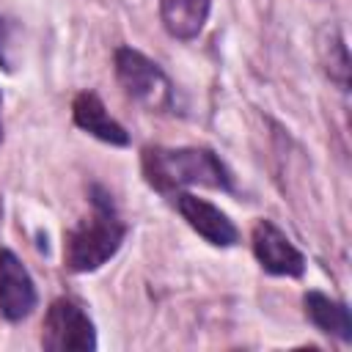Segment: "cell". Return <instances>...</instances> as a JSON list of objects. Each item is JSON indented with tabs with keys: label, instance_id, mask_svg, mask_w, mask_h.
Instances as JSON below:
<instances>
[{
	"label": "cell",
	"instance_id": "cell-1",
	"mask_svg": "<svg viewBox=\"0 0 352 352\" xmlns=\"http://www.w3.org/2000/svg\"><path fill=\"white\" fill-rule=\"evenodd\" d=\"M140 170L146 184L162 195H173L182 187L234 190L231 170L206 146H146L140 154Z\"/></svg>",
	"mask_w": 352,
	"mask_h": 352
},
{
	"label": "cell",
	"instance_id": "cell-2",
	"mask_svg": "<svg viewBox=\"0 0 352 352\" xmlns=\"http://www.w3.org/2000/svg\"><path fill=\"white\" fill-rule=\"evenodd\" d=\"M91 214L77 220L63 234V267L77 275L96 272L104 267L124 245L126 223L118 217L113 195L102 184H91Z\"/></svg>",
	"mask_w": 352,
	"mask_h": 352
},
{
	"label": "cell",
	"instance_id": "cell-3",
	"mask_svg": "<svg viewBox=\"0 0 352 352\" xmlns=\"http://www.w3.org/2000/svg\"><path fill=\"white\" fill-rule=\"evenodd\" d=\"M113 69H116L118 85L132 102H138L151 113L173 110V102H176L173 82L168 80L162 66L154 63L148 55H143L135 47H118L113 52Z\"/></svg>",
	"mask_w": 352,
	"mask_h": 352
},
{
	"label": "cell",
	"instance_id": "cell-4",
	"mask_svg": "<svg viewBox=\"0 0 352 352\" xmlns=\"http://www.w3.org/2000/svg\"><path fill=\"white\" fill-rule=\"evenodd\" d=\"M41 346L47 352H94L96 327L85 308L72 297L50 302L41 324Z\"/></svg>",
	"mask_w": 352,
	"mask_h": 352
},
{
	"label": "cell",
	"instance_id": "cell-5",
	"mask_svg": "<svg viewBox=\"0 0 352 352\" xmlns=\"http://www.w3.org/2000/svg\"><path fill=\"white\" fill-rule=\"evenodd\" d=\"M250 248L264 272L275 278H302L305 256L292 245V239L272 220H256L250 231Z\"/></svg>",
	"mask_w": 352,
	"mask_h": 352
},
{
	"label": "cell",
	"instance_id": "cell-6",
	"mask_svg": "<svg viewBox=\"0 0 352 352\" xmlns=\"http://www.w3.org/2000/svg\"><path fill=\"white\" fill-rule=\"evenodd\" d=\"M173 206L176 212L184 217V223L198 234L204 236L209 245L214 248H234L239 242V228L234 226V220L217 209L214 204H209L206 198H198L192 192H173Z\"/></svg>",
	"mask_w": 352,
	"mask_h": 352
},
{
	"label": "cell",
	"instance_id": "cell-7",
	"mask_svg": "<svg viewBox=\"0 0 352 352\" xmlns=\"http://www.w3.org/2000/svg\"><path fill=\"white\" fill-rule=\"evenodd\" d=\"M38 302L36 283L19 256L0 248V316L6 322H22L33 314Z\"/></svg>",
	"mask_w": 352,
	"mask_h": 352
},
{
	"label": "cell",
	"instance_id": "cell-8",
	"mask_svg": "<svg viewBox=\"0 0 352 352\" xmlns=\"http://www.w3.org/2000/svg\"><path fill=\"white\" fill-rule=\"evenodd\" d=\"M72 121L91 138L107 146H129V132L107 113L104 102L94 91H80L72 99Z\"/></svg>",
	"mask_w": 352,
	"mask_h": 352
},
{
	"label": "cell",
	"instance_id": "cell-9",
	"mask_svg": "<svg viewBox=\"0 0 352 352\" xmlns=\"http://www.w3.org/2000/svg\"><path fill=\"white\" fill-rule=\"evenodd\" d=\"M302 308H305L308 322L316 330H322L324 336H333V338H338L344 344L352 341V316H349L346 302L333 300L324 292L311 289V292L302 294Z\"/></svg>",
	"mask_w": 352,
	"mask_h": 352
},
{
	"label": "cell",
	"instance_id": "cell-10",
	"mask_svg": "<svg viewBox=\"0 0 352 352\" xmlns=\"http://www.w3.org/2000/svg\"><path fill=\"white\" fill-rule=\"evenodd\" d=\"M209 11L212 0H160L162 28L179 41L198 38L209 19Z\"/></svg>",
	"mask_w": 352,
	"mask_h": 352
},
{
	"label": "cell",
	"instance_id": "cell-11",
	"mask_svg": "<svg viewBox=\"0 0 352 352\" xmlns=\"http://www.w3.org/2000/svg\"><path fill=\"white\" fill-rule=\"evenodd\" d=\"M319 52H322V63H324L327 77L341 91H346L349 88V52H346V44H344L341 30L327 28L324 38L319 41Z\"/></svg>",
	"mask_w": 352,
	"mask_h": 352
},
{
	"label": "cell",
	"instance_id": "cell-12",
	"mask_svg": "<svg viewBox=\"0 0 352 352\" xmlns=\"http://www.w3.org/2000/svg\"><path fill=\"white\" fill-rule=\"evenodd\" d=\"M14 25H11V19H3L0 16V66L6 69V72H14Z\"/></svg>",
	"mask_w": 352,
	"mask_h": 352
},
{
	"label": "cell",
	"instance_id": "cell-13",
	"mask_svg": "<svg viewBox=\"0 0 352 352\" xmlns=\"http://www.w3.org/2000/svg\"><path fill=\"white\" fill-rule=\"evenodd\" d=\"M0 104H3V94H0ZM0 143H3V121H0Z\"/></svg>",
	"mask_w": 352,
	"mask_h": 352
}]
</instances>
